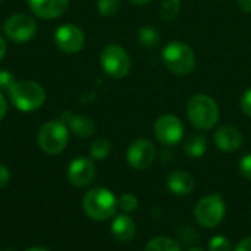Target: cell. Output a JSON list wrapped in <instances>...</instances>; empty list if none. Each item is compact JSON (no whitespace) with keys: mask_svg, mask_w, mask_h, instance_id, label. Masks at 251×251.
I'll return each mask as SVG.
<instances>
[{"mask_svg":"<svg viewBox=\"0 0 251 251\" xmlns=\"http://www.w3.org/2000/svg\"><path fill=\"white\" fill-rule=\"evenodd\" d=\"M137 207H138V199L131 193H125L118 199V209H121L124 213L135 212Z\"/></svg>","mask_w":251,"mask_h":251,"instance_id":"cb8c5ba5","label":"cell"},{"mask_svg":"<svg viewBox=\"0 0 251 251\" xmlns=\"http://www.w3.org/2000/svg\"><path fill=\"white\" fill-rule=\"evenodd\" d=\"M1 1H3V0H0V3H1Z\"/></svg>","mask_w":251,"mask_h":251,"instance_id":"74e56055","label":"cell"},{"mask_svg":"<svg viewBox=\"0 0 251 251\" xmlns=\"http://www.w3.org/2000/svg\"><path fill=\"white\" fill-rule=\"evenodd\" d=\"M234 251H251V237L243 238V240L237 244V247L234 249Z\"/></svg>","mask_w":251,"mask_h":251,"instance_id":"f546056e","label":"cell"},{"mask_svg":"<svg viewBox=\"0 0 251 251\" xmlns=\"http://www.w3.org/2000/svg\"><path fill=\"white\" fill-rule=\"evenodd\" d=\"M6 112H7V103L3 94L0 93V121H3V118L6 116Z\"/></svg>","mask_w":251,"mask_h":251,"instance_id":"1f68e13d","label":"cell"},{"mask_svg":"<svg viewBox=\"0 0 251 251\" xmlns=\"http://www.w3.org/2000/svg\"><path fill=\"white\" fill-rule=\"evenodd\" d=\"M156 159V146L149 138H138L131 143L126 150V160L131 168L144 171L153 165Z\"/></svg>","mask_w":251,"mask_h":251,"instance_id":"30bf717a","label":"cell"},{"mask_svg":"<svg viewBox=\"0 0 251 251\" xmlns=\"http://www.w3.org/2000/svg\"><path fill=\"white\" fill-rule=\"evenodd\" d=\"M226 215V204L221 194H209L201 197L194 209V218L200 226L212 229L221 225Z\"/></svg>","mask_w":251,"mask_h":251,"instance_id":"5b68a950","label":"cell"},{"mask_svg":"<svg viewBox=\"0 0 251 251\" xmlns=\"http://www.w3.org/2000/svg\"><path fill=\"white\" fill-rule=\"evenodd\" d=\"M240 9L246 13H251V0H237Z\"/></svg>","mask_w":251,"mask_h":251,"instance_id":"4dcf8cb0","label":"cell"},{"mask_svg":"<svg viewBox=\"0 0 251 251\" xmlns=\"http://www.w3.org/2000/svg\"><path fill=\"white\" fill-rule=\"evenodd\" d=\"M187 251H204L203 249H200V247H190Z\"/></svg>","mask_w":251,"mask_h":251,"instance_id":"d590c367","label":"cell"},{"mask_svg":"<svg viewBox=\"0 0 251 251\" xmlns=\"http://www.w3.org/2000/svg\"><path fill=\"white\" fill-rule=\"evenodd\" d=\"M112 151V143L107 138H97L90 144V157L94 160H104Z\"/></svg>","mask_w":251,"mask_h":251,"instance_id":"44dd1931","label":"cell"},{"mask_svg":"<svg viewBox=\"0 0 251 251\" xmlns=\"http://www.w3.org/2000/svg\"><path fill=\"white\" fill-rule=\"evenodd\" d=\"M238 169H240V172H241V175L244 178L251 181V153L241 157V160L238 163Z\"/></svg>","mask_w":251,"mask_h":251,"instance_id":"83f0119b","label":"cell"},{"mask_svg":"<svg viewBox=\"0 0 251 251\" xmlns=\"http://www.w3.org/2000/svg\"><path fill=\"white\" fill-rule=\"evenodd\" d=\"M110 232L118 243H129L137 234V224L128 213H121L113 216Z\"/></svg>","mask_w":251,"mask_h":251,"instance_id":"9a60e30c","label":"cell"},{"mask_svg":"<svg viewBox=\"0 0 251 251\" xmlns=\"http://www.w3.org/2000/svg\"><path fill=\"white\" fill-rule=\"evenodd\" d=\"M206 150H207V138L200 134L190 135L184 143V153L191 159H200L201 156H204Z\"/></svg>","mask_w":251,"mask_h":251,"instance_id":"ac0fdd59","label":"cell"},{"mask_svg":"<svg viewBox=\"0 0 251 251\" xmlns=\"http://www.w3.org/2000/svg\"><path fill=\"white\" fill-rule=\"evenodd\" d=\"M162 59L166 68L178 76L190 75L197 62L194 50L184 41H172L166 44L162 51Z\"/></svg>","mask_w":251,"mask_h":251,"instance_id":"3957f363","label":"cell"},{"mask_svg":"<svg viewBox=\"0 0 251 251\" xmlns=\"http://www.w3.org/2000/svg\"><path fill=\"white\" fill-rule=\"evenodd\" d=\"M144 251H181V247L172 238L154 237L146 244Z\"/></svg>","mask_w":251,"mask_h":251,"instance_id":"ffe728a7","label":"cell"},{"mask_svg":"<svg viewBox=\"0 0 251 251\" xmlns=\"http://www.w3.org/2000/svg\"><path fill=\"white\" fill-rule=\"evenodd\" d=\"M4 54H6V41H4L3 37L0 35V60L4 57Z\"/></svg>","mask_w":251,"mask_h":251,"instance_id":"d6a6232c","label":"cell"},{"mask_svg":"<svg viewBox=\"0 0 251 251\" xmlns=\"http://www.w3.org/2000/svg\"><path fill=\"white\" fill-rule=\"evenodd\" d=\"M215 144L222 151L234 153L243 146V134L235 126L231 125L221 126L215 132Z\"/></svg>","mask_w":251,"mask_h":251,"instance_id":"5bb4252c","label":"cell"},{"mask_svg":"<svg viewBox=\"0 0 251 251\" xmlns=\"http://www.w3.org/2000/svg\"><path fill=\"white\" fill-rule=\"evenodd\" d=\"M3 31L9 40L16 43H25L34 37L37 31V24L31 16L24 13H16L6 19L3 25Z\"/></svg>","mask_w":251,"mask_h":251,"instance_id":"9c48e42d","label":"cell"},{"mask_svg":"<svg viewBox=\"0 0 251 251\" xmlns=\"http://www.w3.org/2000/svg\"><path fill=\"white\" fill-rule=\"evenodd\" d=\"M187 116L190 124L196 129L207 131L218 124L221 112L215 99H212L207 94L199 93L188 100Z\"/></svg>","mask_w":251,"mask_h":251,"instance_id":"6da1fadb","label":"cell"},{"mask_svg":"<svg viewBox=\"0 0 251 251\" xmlns=\"http://www.w3.org/2000/svg\"><path fill=\"white\" fill-rule=\"evenodd\" d=\"M10 181V172L9 168L3 163H0V188H4Z\"/></svg>","mask_w":251,"mask_h":251,"instance_id":"f1b7e54d","label":"cell"},{"mask_svg":"<svg viewBox=\"0 0 251 251\" xmlns=\"http://www.w3.org/2000/svg\"><path fill=\"white\" fill-rule=\"evenodd\" d=\"M166 185L169 191L175 196H188L194 191L196 188V181L194 176L182 169L174 171L169 174L166 179Z\"/></svg>","mask_w":251,"mask_h":251,"instance_id":"e0dca14e","label":"cell"},{"mask_svg":"<svg viewBox=\"0 0 251 251\" xmlns=\"http://www.w3.org/2000/svg\"><path fill=\"white\" fill-rule=\"evenodd\" d=\"M128 1L132 4H137V6H144V4H149L151 0H128Z\"/></svg>","mask_w":251,"mask_h":251,"instance_id":"836d02e7","label":"cell"},{"mask_svg":"<svg viewBox=\"0 0 251 251\" xmlns=\"http://www.w3.org/2000/svg\"><path fill=\"white\" fill-rule=\"evenodd\" d=\"M209 251H234L231 241L224 235H216L209 241Z\"/></svg>","mask_w":251,"mask_h":251,"instance_id":"d4e9b609","label":"cell"},{"mask_svg":"<svg viewBox=\"0 0 251 251\" xmlns=\"http://www.w3.org/2000/svg\"><path fill=\"white\" fill-rule=\"evenodd\" d=\"M26 251H50L49 249H44V247H32V249H28Z\"/></svg>","mask_w":251,"mask_h":251,"instance_id":"e575fe53","label":"cell"},{"mask_svg":"<svg viewBox=\"0 0 251 251\" xmlns=\"http://www.w3.org/2000/svg\"><path fill=\"white\" fill-rule=\"evenodd\" d=\"M69 141V129L62 121H49L38 131V146L47 154H59Z\"/></svg>","mask_w":251,"mask_h":251,"instance_id":"8992f818","label":"cell"},{"mask_svg":"<svg viewBox=\"0 0 251 251\" xmlns=\"http://www.w3.org/2000/svg\"><path fill=\"white\" fill-rule=\"evenodd\" d=\"M153 132L157 141L163 146H176L184 137V124L178 116L166 113L157 118L153 126Z\"/></svg>","mask_w":251,"mask_h":251,"instance_id":"ba28073f","label":"cell"},{"mask_svg":"<svg viewBox=\"0 0 251 251\" xmlns=\"http://www.w3.org/2000/svg\"><path fill=\"white\" fill-rule=\"evenodd\" d=\"M240 109L246 116L251 118V88H247L240 99Z\"/></svg>","mask_w":251,"mask_h":251,"instance_id":"4316f807","label":"cell"},{"mask_svg":"<svg viewBox=\"0 0 251 251\" xmlns=\"http://www.w3.org/2000/svg\"><path fill=\"white\" fill-rule=\"evenodd\" d=\"M82 209L90 219L96 222H104L115 216L118 209V199L109 188L96 187L84 194Z\"/></svg>","mask_w":251,"mask_h":251,"instance_id":"7a4b0ae2","label":"cell"},{"mask_svg":"<svg viewBox=\"0 0 251 251\" xmlns=\"http://www.w3.org/2000/svg\"><path fill=\"white\" fill-rule=\"evenodd\" d=\"M15 82H16V81H15L13 74H10V72L6 71V69H1V71H0V90H1V91H7V93H9Z\"/></svg>","mask_w":251,"mask_h":251,"instance_id":"484cf974","label":"cell"},{"mask_svg":"<svg viewBox=\"0 0 251 251\" xmlns=\"http://www.w3.org/2000/svg\"><path fill=\"white\" fill-rule=\"evenodd\" d=\"M138 41L146 49H154L160 44V32L150 25H144L138 31Z\"/></svg>","mask_w":251,"mask_h":251,"instance_id":"d6986e66","label":"cell"},{"mask_svg":"<svg viewBox=\"0 0 251 251\" xmlns=\"http://www.w3.org/2000/svg\"><path fill=\"white\" fill-rule=\"evenodd\" d=\"M100 65L112 78H124L131 71V59L128 51L119 44H107L100 53Z\"/></svg>","mask_w":251,"mask_h":251,"instance_id":"52a82bcc","label":"cell"},{"mask_svg":"<svg viewBox=\"0 0 251 251\" xmlns=\"http://www.w3.org/2000/svg\"><path fill=\"white\" fill-rule=\"evenodd\" d=\"M12 104L21 112H34L46 101L44 88L31 79L16 81L9 91Z\"/></svg>","mask_w":251,"mask_h":251,"instance_id":"277c9868","label":"cell"},{"mask_svg":"<svg viewBox=\"0 0 251 251\" xmlns=\"http://www.w3.org/2000/svg\"><path fill=\"white\" fill-rule=\"evenodd\" d=\"M68 179L76 188H85L96 179V165L90 157H76L68 166Z\"/></svg>","mask_w":251,"mask_h":251,"instance_id":"7c38bea8","label":"cell"},{"mask_svg":"<svg viewBox=\"0 0 251 251\" xmlns=\"http://www.w3.org/2000/svg\"><path fill=\"white\" fill-rule=\"evenodd\" d=\"M182 7L181 0H162L160 3V18L165 22H172L178 18Z\"/></svg>","mask_w":251,"mask_h":251,"instance_id":"7402d4cb","label":"cell"},{"mask_svg":"<svg viewBox=\"0 0 251 251\" xmlns=\"http://www.w3.org/2000/svg\"><path fill=\"white\" fill-rule=\"evenodd\" d=\"M1 251H16V250H15V249H3Z\"/></svg>","mask_w":251,"mask_h":251,"instance_id":"8d00e7d4","label":"cell"},{"mask_svg":"<svg viewBox=\"0 0 251 251\" xmlns=\"http://www.w3.org/2000/svg\"><path fill=\"white\" fill-rule=\"evenodd\" d=\"M121 9V0H99L97 10L101 16L110 18L115 16Z\"/></svg>","mask_w":251,"mask_h":251,"instance_id":"603a6c76","label":"cell"},{"mask_svg":"<svg viewBox=\"0 0 251 251\" xmlns=\"http://www.w3.org/2000/svg\"><path fill=\"white\" fill-rule=\"evenodd\" d=\"M54 43L62 51L72 54V53H78L84 49L85 35L79 26H76L74 24H66L56 29Z\"/></svg>","mask_w":251,"mask_h":251,"instance_id":"8fae6325","label":"cell"},{"mask_svg":"<svg viewBox=\"0 0 251 251\" xmlns=\"http://www.w3.org/2000/svg\"><path fill=\"white\" fill-rule=\"evenodd\" d=\"M66 126L68 129H71L76 137H81V138H90L94 135L96 132V125L94 122L84 116V115H75V113H71V112H63L62 113V119H60Z\"/></svg>","mask_w":251,"mask_h":251,"instance_id":"2e32d148","label":"cell"},{"mask_svg":"<svg viewBox=\"0 0 251 251\" xmlns=\"http://www.w3.org/2000/svg\"><path fill=\"white\" fill-rule=\"evenodd\" d=\"M28 4L35 16L41 19H54L66 12L69 0H28Z\"/></svg>","mask_w":251,"mask_h":251,"instance_id":"4fadbf2b","label":"cell"}]
</instances>
